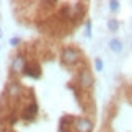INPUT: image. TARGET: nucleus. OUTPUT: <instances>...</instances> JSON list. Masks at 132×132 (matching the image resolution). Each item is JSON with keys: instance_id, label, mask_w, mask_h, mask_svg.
I'll use <instances>...</instances> for the list:
<instances>
[{"instance_id": "obj_1", "label": "nucleus", "mask_w": 132, "mask_h": 132, "mask_svg": "<svg viewBox=\"0 0 132 132\" xmlns=\"http://www.w3.org/2000/svg\"><path fill=\"white\" fill-rule=\"evenodd\" d=\"M60 62L64 65H69V67L78 65L82 62V51L78 47H73V46H65L60 52Z\"/></svg>"}, {"instance_id": "obj_2", "label": "nucleus", "mask_w": 132, "mask_h": 132, "mask_svg": "<svg viewBox=\"0 0 132 132\" xmlns=\"http://www.w3.org/2000/svg\"><path fill=\"white\" fill-rule=\"evenodd\" d=\"M93 85H95L93 72H91L88 67L80 69V72H78V88L83 90V91H88V90L93 88Z\"/></svg>"}, {"instance_id": "obj_3", "label": "nucleus", "mask_w": 132, "mask_h": 132, "mask_svg": "<svg viewBox=\"0 0 132 132\" xmlns=\"http://www.w3.org/2000/svg\"><path fill=\"white\" fill-rule=\"evenodd\" d=\"M23 85L18 82H10L7 85V90H5V98H7V101H18V100H21V96H23Z\"/></svg>"}, {"instance_id": "obj_4", "label": "nucleus", "mask_w": 132, "mask_h": 132, "mask_svg": "<svg viewBox=\"0 0 132 132\" xmlns=\"http://www.w3.org/2000/svg\"><path fill=\"white\" fill-rule=\"evenodd\" d=\"M73 130L75 132H93V121L88 118H75L73 121Z\"/></svg>"}, {"instance_id": "obj_5", "label": "nucleus", "mask_w": 132, "mask_h": 132, "mask_svg": "<svg viewBox=\"0 0 132 132\" xmlns=\"http://www.w3.org/2000/svg\"><path fill=\"white\" fill-rule=\"evenodd\" d=\"M39 113V106L36 101H31V103H28L24 106V109L21 111V119L24 121H34L36 119V116Z\"/></svg>"}, {"instance_id": "obj_6", "label": "nucleus", "mask_w": 132, "mask_h": 132, "mask_svg": "<svg viewBox=\"0 0 132 132\" xmlns=\"http://www.w3.org/2000/svg\"><path fill=\"white\" fill-rule=\"evenodd\" d=\"M41 64L38 60H31V62H26V67L23 70V75L26 77H31V78H39L41 77Z\"/></svg>"}, {"instance_id": "obj_7", "label": "nucleus", "mask_w": 132, "mask_h": 132, "mask_svg": "<svg viewBox=\"0 0 132 132\" xmlns=\"http://www.w3.org/2000/svg\"><path fill=\"white\" fill-rule=\"evenodd\" d=\"M24 67H26V57H24V54H16L15 57L12 59V65H10V70H12V73H23Z\"/></svg>"}, {"instance_id": "obj_8", "label": "nucleus", "mask_w": 132, "mask_h": 132, "mask_svg": "<svg viewBox=\"0 0 132 132\" xmlns=\"http://www.w3.org/2000/svg\"><path fill=\"white\" fill-rule=\"evenodd\" d=\"M72 7V23H80V20L83 18V15L85 12H87V7H85V3L82 2H77V3H73V5H70Z\"/></svg>"}, {"instance_id": "obj_9", "label": "nucleus", "mask_w": 132, "mask_h": 132, "mask_svg": "<svg viewBox=\"0 0 132 132\" xmlns=\"http://www.w3.org/2000/svg\"><path fill=\"white\" fill-rule=\"evenodd\" d=\"M73 121H75L73 116H64V118L60 119V124H59L60 132H69L70 127H73Z\"/></svg>"}, {"instance_id": "obj_10", "label": "nucleus", "mask_w": 132, "mask_h": 132, "mask_svg": "<svg viewBox=\"0 0 132 132\" xmlns=\"http://www.w3.org/2000/svg\"><path fill=\"white\" fill-rule=\"evenodd\" d=\"M109 49L113 51L114 54H121V52L124 51V44H122V41H121V39L113 38V39H109Z\"/></svg>"}, {"instance_id": "obj_11", "label": "nucleus", "mask_w": 132, "mask_h": 132, "mask_svg": "<svg viewBox=\"0 0 132 132\" xmlns=\"http://www.w3.org/2000/svg\"><path fill=\"white\" fill-rule=\"evenodd\" d=\"M108 29L111 33H116L119 29V21L116 18H111V20H108Z\"/></svg>"}, {"instance_id": "obj_12", "label": "nucleus", "mask_w": 132, "mask_h": 132, "mask_svg": "<svg viewBox=\"0 0 132 132\" xmlns=\"http://www.w3.org/2000/svg\"><path fill=\"white\" fill-rule=\"evenodd\" d=\"M109 10L111 12H118L119 7H121V2H118V0H109Z\"/></svg>"}, {"instance_id": "obj_13", "label": "nucleus", "mask_w": 132, "mask_h": 132, "mask_svg": "<svg viewBox=\"0 0 132 132\" xmlns=\"http://www.w3.org/2000/svg\"><path fill=\"white\" fill-rule=\"evenodd\" d=\"M103 67H104L103 60H101L100 57H96L95 59V70H96V72H103Z\"/></svg>"}, {"instance_id": "obj_14", "label": "nucleus", "mask_w": 132, "mask_h": 132, "mask_svg": "<svg viewBox=\"0 0 132 132\" xmlns=\"http://www.w3.org/2000/svg\"><path fill=\"white\" fill-rule=\"evenodd\" d=\"M85 36H87V38H91V21H90V20L85 23Z\"/></svg>"}, {"instance_id": "obj_15", "label": "nucleus", "mask_w": 132, "mask_h": 132, "mask_svg": "<svg viewBox=\"0 0 132 132\" xmlns=\"http://www.w3.org/2000/svg\"><path fill=\"white\" fill-rule=\"evenodd\" d=\"M20 43H21V39H20V38H16V36L10 39V46H13V47H18V46H20Z\"/></svg>"}, {"instance_id": "obj_16", "label": "nucleus", "mask_w": 132, "mask_h": 132, "mask_svg": "<svg viewBox=\"0 0 132 132\" xmlns=\"http://www.w3.org/2000/svg\"><path fill=\"white\" fill-rule=\"evenodd\" d=\"M3 38V28H2V24H0V39Z\"/></svg>"}]
</instances>
